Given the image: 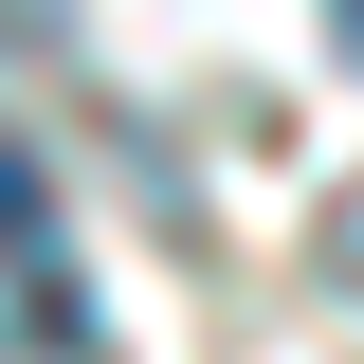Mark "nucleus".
I'll return each mask as SVG.
<instances>
[{
    "instance_id": "obj_1",
    "label": "nucleus",
    "mask_w": 364,
    "mask_h": 364,
    "mask_svg": "<svg viewBox=\"0 0 364 364\" xmlns=\"http://www.w3.org/2000/svg\"><path fill=\"white\" fill-rule=\"evenodd\" d=\"M0 255H18V273L55 255V200H37V164H18V146H0Z\"/></svg>"
},
{
    "instance_id": "obj_2",
    "label": "nucleus",
    "mask_w": 364,
    "mask_h": 364,
    "mask_svg": "<svg viewBox=\"0 0 364 364\" xmlns=\"http://www.w3.org/2000/svg\"><path fill=\"white\" fill-rule=\"evenodd\" d=\"M73 37V0H0V55H55Z\"/></svg>"
},
{
    "instance_id": "obj_3",
    "label": "nucleus",
    "mask_w": 364,
    "mask_h": 364,
    "mask_svg": "<svg viewBox=\"0 0 364 364\" xmlns=\"http://www.w3.org/2000/svg\"><path fill=\"white\" fill-rule=\"evenodd\" d=\"M328 273H346V291H364V200H346V219H328Z\"/></svg>"
}]
</instances>
